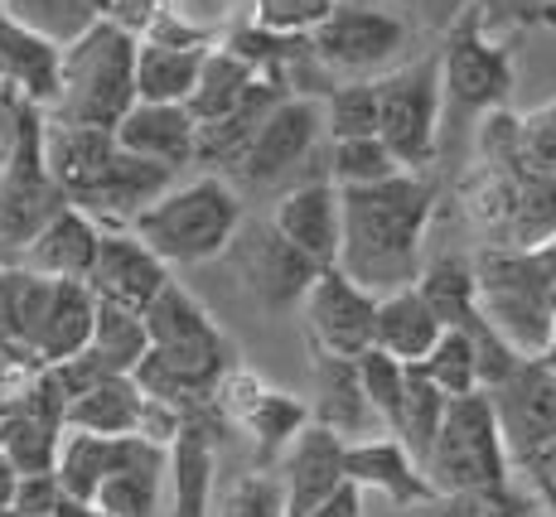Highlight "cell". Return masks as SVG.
I'll list each match as a JSON object with an SVG mask.
<instances>
[{
    "mask_svg": "<svg viewBox=\"0 0 556 517\" xmlns=\"http://www.w3.org/2000/svg\"><path fill=\"white\" fill-rule=\"evenodd\" d=\"M435 185L426 169H397L378 185L339 189V256L334 266L372 295L416 286Z\"/></svg>",
    "mask_w": 556,
    "mask_h": 517,
    "instance_id": "cell-1",
    "label": "cell"
},
{
    "mask_svg": "<svg viewBox=\"0 0 556 517\" xmlns=\"http://www.w3.org/2000/svg\"><path fill=\"white\" fill-rule=\"evenodd\" d=\"M479 160L508 179V242L542 247L556 237V102L528 116H513L504 106L475 122Z\"/></svg>",
    "mask_w": 556,
    "mask_h": 517,
    "instance_id": "cell-2",
    "label": "cell"
},
{
    "mask_svg": "<svg viewBox=\"0 0 556 517\" xmlns=\"http://www.w3.org/2000/svg\"><path fill=\"white\" fill-rule=\"evenodd\" d=\"M242 228V199L223 175H199L189 185H169L155 203L131 218V232L165 266H199L228 252L232 232Z\"/></svg>",
    "mask_w": 556,
    "mask_h": 517,
    "instance_id": "cell-3",
    "label": "cell"
},
{
    "mask_svg": "<svg viewBox=\"0 0 556 517\" xmlns=\"http://www.w3.org/2000/svg\"><path fill=\"white\" fill-rule=\"evenodd\" d=\"M136 102V35L116 20H98L59 53V92L45 112L53 122L106 126L112 131Z\"/></svg>",
    "mask_w": 556,
    "mask_h": 517,
    "instance_id": "cell-4",
    "label": "cell"
},
{
    "mask_svg": "<svg viewBox=\"0 0 556 517\" xmlns=\"http://www.w3.org/2000/svg\"><path fill=\"white\" fill-rule=\"evenodd\" d=\"M475 305L518 353H538L556 325V272L542 247H498L475 262Z\"/></svg>",
    "mask_w": 556,
    "mask_h": 517,
    "instance_id": "cell-5",
    "label": "cell"
},
{
    "mask_svg": "<svg viewBox=\"0 0 556 517\" xmlns=\"http://www.w3.org/2000/svg\"><path fill=\"white\" fill-rule=\"evenodd\" d=\"M441 59V136L451 126H475L484 112L508 102L513 92V59L494 39V29L479 20L475 5H465L445 25V45L435 49Z\"/></svg>",
    "mask_w": 556,
    "mask_h": 517,
    "instance_id": "cell-6",
    "label": "cell"
},
{
    "mask_svg": "<svg viewBox=\"0 0 556 517\" xmlns=\"http://www.w3.org/2000/svg\"><path fill=\"white\" fill-rule=\"evenodd\" d=\"M421 474L435 499L484 489V483H508V450L504 436H498L489 392H465L445 402L441 430H435L431 450H426Z\"/></svg>",
    "mask_w": 556,
    "mask_h": 517,
    "instance_id": "cell-7",
    "label": "cell"
},
{
    "mask_svg": "<svg viewBox=\"0 0 556 517\" xmlns=\"http://www.w3.org/2000/svg\"><path fill=\"white\" fill-rule=\"evenodd\" d=\"M412 45V20L388 0H334L315 29L309 49L334 78H378Z\"/></svg>",
    "mask_w": 556,
    "mask_h": 517,
    "instance_id": "cell-8",
    "label": "cell"
},
{
    "mask_svg": "<svg viewBox=\"0 0 556 517\" xmlns=\"http://www.w3.org/2000/svg\"><path fill=\"white\" fill-rule=\"evenodd\" d=\"M378 141L402 169H431L441 155V59L421 53L378 73Z\"/></svg>",
    "mask_w": 556,
    "mask_h": 517,
    "instance_id": "cell-9",
    "label": "cell"
},
{
    "mask_svg": "<svg viewBox=\"0 0 556 517\" xmlns=\"http://www.w3.org/2000/svg\"><path fill=\"white\" fill-rule=\"evenodd\" d=\"M319 136H325V116H319V97H295L286 92L262 126L252 131L248 150L238 155L232 175L248 189H281L295 179V169L315 155Z\"/></svg>",
    "mask_w": 556,
    "mask_h": 517,
    "instance_id": "cell-10",
    "label": "cell"
},
{
    "mask_svg": "<svg viewBox=\"0 0 556 517\" xmlns=\"http://www.w3.org/2000/svg\"><path fill=\"white\" fill-rule=\"evenodd\" d=\"M484 392H489V406H494L508 459H528L556 440V373L538 353H522Z\"/></svg>",
    "mask_w": 556,
    "mask_h": 517,
    "instance_id": "cell-11",
    "label": "cell"
},
{
    "mask_svg": "<svg viewBox=\"0 0 556 517\" xmlns=\"http://www.w3.org/2000/svg\"><path fill=\"white\" fill-rule=\"evenodd\" d=\"M228 256H232V266H238L248 295L262 310H271V315L301 305L305 286L315 281V272H319L301 247L286 242V237L271 228V218L256 223V228L242 223V228L232 232V242H228Z\"/></svg>",
    "mask_w": 556,
    "mask_h": 517,
    "instance_id": "cell-12",
    "label": "cell"
},
{
    "mask_svg": "<svg viewBox=\"0 0 556 517\" xmlns=\"http://www.w3.org/2000/svg\"><path fill=\"white\" fill-rule=\"evenodd\" d=\"M301 310H305L315 349L339 353V358H358L372 343V310H378V295L363 290L358 281H349L339 266H319L315 281H309L301 295Z\"/></svg>",
    "mask_w": 556,
    "mask_h": 517,
    "instance_id": "cell-13",
    "label": "cell"
},
{
    "mask_svg": "<svg viewBox=\"0 0 556 517\" xmlns=\"http://www.w3.org/2000/svg\"><path fill=\"white\" fill-rule=\"evenodd\" d=\"M169 479V445H155L146 436H116V459L102 474L92 508L112 517H160Z\"/></svg>",
    "mask_w": 556,
    "mask_h": 517,
    "instance_id": "cell-14",
    "label": "cell"
},
{
    "mask_svg": "<svg viewBox=\"0 0 556 517\" xmlns=\"http://www.w3.org/2000/svg\"><path fill=\"white\" fill-rule=\"evenodd\" d=\"M175 179H179V169L155 165V160H141L116 146V155L106 160L102 175L73 199V209H83L98 228H131L136 213H141L146 203H155Z\"/></svg>",
    "mask_w": 556,
    "mask_h": 517,
    "instance_id": "cell-15",
    "label": "cell"
},
{
    "mask_svg": "<svg viewBox=\"0 0 556 517\" xmlns=\"http://www.w3.org/2000/svg\"><path fill=\"white\" fill-rule=\"evenodd\" d=\"M165 281H169V266L160 262L131 228H102L98 256H92V266H88L92 295L112 300V305H126V310H146Z\"/></svg>",
    "mask_w": 556,
    "mask_h": 517,
    "instance_id": "cell-16",
    "label": "cell"
},
{
    "mask_svg": "<svg viewBox=\"0 0 556 517\" xmlns=\"http://www.w3.org/2000/svg\"><path fill=\"white\" fill-rule=\"evenodd\" d=\"M271 228L295 242L315 266H334L339 256V185L329 175L286 185L271 209Z\"/></svg>",
    "mask_w": 556,
    "mask_h": 517,
    "instance_id": "cell-17",
    "label": "cell"
},
{
    "mask_svg": "<svg viewBox=\"0 0 556 517\" xmlns=\"http://www.w3.org/2000/svg\"><path fill=\"white\" fill-rule=\"evenodd\" d=\"M349 483L344 474V440L329 426L305 421L295 430V440L286 445L281 459V493H286V517H301L315 503H325L329 493Z\"/></svg>",
    "mask_w": 556,
    "mask_h": 517,
    "instance_id": "cell-18",
    "label": "cell"
},
{
    "mask_svg": "<svg viewBox=\"0 0 556 517\" xmlns=\"http://www.w3.org/2000/svg\"><path fill=\"white\" fill-rule=\"evenodd\" d=\"M344 474L358 493H378L382 503H431V483L421 465L402 450L397 436H368L344 445Z\"/></svg>",
    "mask_w": 556,
    "mask_h": 517,
    "instance_id": "cell-19",
    "label": "cell"
},
{
    "mask_svg": "<svg viewBox=\"0 0 556 517\" xmlns=\"http://www.w3.org/2000/svg\"><path fill=\"white\" fill-rule=\"evenodd\" d=\"M116 146L131 150L141 160H155V165L185 169L194 165V116L185 112V102H131L126 116L112 126Z\"/></svg>",
    "mask_w": 556,
    "mask_h": 517,
    "instance_id": "cell-20",
    "label": "cell"
},
{
    "mask_svg": "<svg viewBox=\"0 0 556 517\" xmlns=\"http://www.w3.org/2000/svg\"><path fill=\"white\" fill-rule=\"evenodd\" d=\"M213 396H223V406L252 430L262 459H271L276 450H286L295 440V430L305 426V406L295 402V396L276 392V387L256 382L248 373H223V382Z\"/></svg>",
    "mask_w": 556,
    "mask_h": 517,
    "instance_id": "cell-21",
    "label": "cell"
},
{
    "mask_svg": "<svg viewBox=\"0 0 556 517\" xmlns=\"http://www.w3.org/2000/svg\"><path fill=\"white\" fill-rule=\"evenodd\" d=\"M315 421L329 426L339 440H368V436H388L378 421V412L368 406L358 382L354 358H339V353L315 349Z\"/></svg>",
    "mask_w": 556,
    "mask_h": 517,
    "instance_id": "cell-22",
    "label": "cell"
},
{
    "mask_svg": "<svg viewBox=\"0 0 556 517\" xmlns=\"http://www.w3.org/2000/svg\"><path fill=\"white\" fill-rule=\"evenodd\" d=\"M98 237H102V228L88 213L63 203L20 252H25L29 272H39V276H53V281H88V266H92V256H98Z\"/></svg>",
    "mask_w": 556,
    "mask_h": 517,
    "instance_id": "cell-23",
    "label": "cell"
},
{
    "mask_svg": "<svg viewBox=\"0 0 556 517\" xmlns=\"http://www.w3.org/2000/svg\"><path fill=\"white\" fill-rule=\"evenodd\" d=\"M92 315H98V295L88 290V281H53L49 276V300H45V315L35 325V358L45 363H63L73 353L88 349L92 339Z\"/></svg>",
    "mask_w": 556,
    "mask_h": 517,
    "instance_id": "cell-24",
    "label": "cell"
},
{
    "mask_svg": "<svg viewBox=\"0 0 556 517\" xmlns=\"http://www.w3.org/2000/svg\"><path fill=\"white\" fill-rule=\"evenodd\" d=\"M441 319L435 310L421 300L416 286H402V290H388L378 295V310H372V349L392 353L397 363H416L426 358L435 339H441Z\"/></svg>",
    "mask_w": 556,
    "mask_h": 517,
    "instance_id": "cell-25",
    "label": "cell"
},
{
    "mask_svg": "<svg viewBox=\"0 0 556 517\" xmlns=\"http://www.w3.org/2000/svg\"><path fill=\"white\" fill-rule=\"evenodd\" d=\"M141 387L131 373H102L83 392L68 396L63 406V426L68 430H92V436H136L141 421Z\"/></svg>",
    "mask_w": 556,
    "mask_h": 517,
    "instance_id": "cell-26",
    "label": "cell"
},
{
    "mask_svg": "<svg viewBox=\"0 0 556 517\" xmlns=\"http://www.w3.org/2000/svg\"><path fill=\"white\" fill-rule=\"evenodd\" d=\"M169 483H175V513L169 517H213V436L199 406L185 412V426L169 440Z\"/></svg>",
    "mask_w": 556,
    "mask_h": 517,
    "instance_id": "cell-27",
    "label": "cell"
},
{
    "mask_svg": "<svg viewBox=\"0 0 556 517\" xmlns=\"http://www.w3.org/2000/svg\"><path fill=\"white\" fill-rule=\"evenodd\" d=\"M208 45H169L136 35V102H185L199 83Z\"/></svg>",
    "mask_w": 556,
    "mask_h": 517,
    "instance_id": "cell-28",
    "label": "cell"
},
{
    "mask_svg": "<svg viewBox=\"0 0 556 517\" xmlns=\"http://www.w3.org/2000/svg\"><path fill=\"white\" fill-rule=\"evenodd\" d=\"M59 53L63 49L45 45L39 35H29L15 20L0 15V88L49 106L53 92H59Z\"/></svg>",
    "mask_w": 556,
    "mask_h": 517,
    "instance_id": "cell-29",
    "label": "cell"
},
{
    "mask_svg": "<svg viewBox=\"0 0 556 517\" xmlns=\"http://www.w3.org/2000/svg\"><path fill=\"white\" fill-rule=\"evenodd\" d=\"M252 83H256V73L232 49H208L203 53L194 92L185 97V112L194 116V126H208V122H218V116H228L232 106L248 97Z\"/></svg>",
    "mask_w": 556,
    "mask_h": 517,
    "instance_id": "cell-30",
    "label": "cell"
},
{
    "mask_svg": "<svg viewBox=\"0 0 556 517\" xmlns=\"http://www.w3.org/2000/svg\"><path fill=\"white\" fill-rule=\"evenodd\" d=\"M116 459V436H92V430H68L63 426L59 436V455H53V479L68 499L92 503L102 474L112 469Z\"/></svg>",
    "mask_w": 556,
    "mask_h": 517,
    "instance_id": "cell-31",
    "label": "cell"
},
{
    "mask_svg": "<svg viewBox=\"0 0 556 517\" xmlns=\"http://www.w3.org/2000/svg\"><path fill=\"white\" fill-rule=\"evenodd\" d=\"M151 339H146V319L141 310L112 305V300H98V315H92V339L88 353L102 363L106 373H131L136 363L146 358Z\"/></svg>",
    "mask_w": 556,
    "mask_h": 517,
    "instance_id": "cell-32",
    "label": "cell"
},
{
    "mask_svg": "<svg viewBox=\"0 0 556 517\" xmlns=\"http://www.w3.org/2000/svg\"><path fill=\"white\" fill-rule=\"evenodd\" d=\"M0 15L15 20L20 29L39 35L53 49H68L73 39H83L102 20L88 0H0Z\"/></svg>",
    "mask_w": 556,
    "mask_h": 517,
    "instance_id": "cell-33",
    "label": "cell"
},
{
    "mask_svg": "<svg viewBox=\"0 0 556 517\" xmlns=\"http://www.w3.org/2000/svg\"><path fill=\"white\" fill-rule=\"evenodd\" d=\"M445 402H451V396H445L441 387L431 382V377H421L412 363H406V392H402V412H397V426H392V436L402 440V450L416 459V465L426 459L435 430H441Z\"/></svg>",
    "mask_w": 556,
    "mask_h": 517,
    "instance_id": "cell-34",
    "label": "cell"
},
{
    "mask_svg": "<svg viewBox=\"0 0 556 517\" xmlns=\"http://www.w3.org/2000/svg\"><path fill=\"white\" fill-rule=\"evenodd\" d=\"M319 116H325V136L344 141V136H378V83L349 78L334 83L319 97Z\"/></svg>",
    "mask_w": 556,
    "mask_h": 517,
    "instance_id": "cell-35",
    "label": "cell"
},
{
    "mask_svg": "<svg viewBox=\"0 0 556 517\" xmlns=\"http://www.w3.org/2000/svg\"><path fill=\"white\" fill-rule=\"evenodd\" d=\"M416 290H421V300L435 310V319H441L445 329H455L459 319L475 310V266L459 262V256H441V262L421 266Z\"/></svg>",
    "mask_w": 556,
    "mask_h": 517,
    "instance_id": "cell-36",
    "label": "cell"
},
{
    "mask_svg": "<svg viewBox=\"0 0 556 517\" xmlns=\"http://www.w3.org/2000/svg\"><path fill=\"white\" fill-rule=\"evenodd\" d=\"M397 155L378 141V136H344V141H329V169L339 189H358V185H378V179L397 175Z\"/></svg>",
    "mask_w": 556,
    "mask_h": 517,
    "instance_id": "cell-37",
    "label": "cell"
},
{
    "mask_svg": "<svg viewBox=\"0 0 556 517\" xmlns=\"http://www.w3.org/2000/svg\"><path fill=\"white\" fill-rule=\"evenodd\" d=\"M421 377H431L445 396H465V392H484L475 373V353H469V339L459 329H441V339L426 349V358L412 363Z\"/></svg>",
    "mask_w": 556,
    "mask_h": 517,
    "instance_id": "cell-38",
    "label": "cell"
},
{
    "mask_svg": "<svg viewBox=\"0 0 556 517\" xmlns=\"http://www.w3.org/2000/svg\"><path fill=\"white\" fill-rule=\"evenodd\" d=\"M358 368V382H363V396H368V406L378 412L382 430L392 436V426H397V412H402V392H406V363H397L392 353L382 349H363L354 358Z\"/></svg>",
    "mask_w": 556,
    "mask_h": 517,
    "instance_id": "cell-39",
    "label": "cell"
},
{
    "mask_svg": "<svg viewBox=\"0 0 556 517\" xmlns=\"http://www.w3.org/2000/svg\"><path fill=\"white\" fill-rule=\"evenodd\" d=\"M213 517H286L281 474H271V469H252V474H242V479L218 499Z\"/></svg>",
    "mask_w": 556,
    "mask_h": 517,
    "instance_id": "cell-40",
    "label": "cell"
},
{
    "mask_svg": "<svg viewBox=\"0 0 556 517\" xmlns=\"http://www.w3.org/2000/svg\"><path fill=\"white\" fill-rule=\"evenodd\" d=\"M445 517H522L528 503L513 493V483H484V489H465L441 499Z\"/></svg>",
    "mask_w": 556,
    "mask_h": 517,
    "instance_id": "cell-41",
    "label": "cell"
},
{
    "mask_svg": "<svg viewBox=\"0 0 556 517\" xmlns=\"http://www.w3.org/2000/svg\"><path fill=\"white\" fill-rule=\"evenodd\" d=\"M334 0H256V25L276 35H309Z\"/></svg>",
    "mask_w": 556,
    "mask_h": 517,
    "instance_id": "cell-42",
    "label": "cell"
},
{
    "mask_svg": "<svg viewBox=\"0 0 556 517\" xmlns=\"http://www.w3.org/2000/svg\"><path fill=\"white\" fill-rule=\"evenodd\" d=\"M63 499L59 479L49 474H15V493H10V517H39V513H53Z\"/></svg>",
    "mask_w": 556,
    "mask_h": 517,
    "instance_id": "cell-43",
    "label": "cell"
},
{
    "mask_svg": "<svg viewBox=\"0 0 556 517\" xmlns=\"http://www.w3.org/2000/svg\"><path fill=\"white\" fill-rule=\"evenodd\" d=\"M301 517H363V493L354 483H339L325 503H315V508L301 513Z\"/></svg>",
    "mask_w": 556,
    "mask_h": 517,
    "instance_id": "cell-44",
    "label": "cell"
},
{
    "mask_svg": "<svg viewBox=\"0 0 556 517\" xmlns=\"http://www.w3.org/2000/svg\"><path fill=\"white\" fill-rule=\"evenodd\" d=\"M392 517H445V513L441 499H431V503H392Z\"/></svg>",
    "mask_w": 556,
    "mask_h": 517,
    "instance_id": "cell-45",
    "label": "cell"
},
{
    "mask_svg": "<svg viewBox=\"0 0 556 517\" xmlns=\"http://www.w3.org/2000/svg\"><path fill=\"white\" fill-rule=\"evenodd\" d=\"M10 493H15V469H10V459L0 455V508H10Z\"/></svg>",
    "mask_w": 556,
    "mask_h": 517,
    "instance_id": "cell-46",
    "label": "cell"
},
{
    "mask_svg": "<svg viewBox=\"0 0 556 517\" xmlns=\"http://www.w3.org/2000/svg\"><path fill=\"white\" fill-rule=\"evenodd\" d=\"M538 358H542V363H547V368L556 373V325H552V333H547V343H542V349H538Z\"/></svg>",
    "mask_w": 556,
    "mask_h": 517,
    "instance_id": "cell-47",
    "label": "cell"
},
{
    "mask_svg": "<svg viewBox=\"0 0 556 517\" xmlns=\"http://www.w3.org/2000/svg\"><path fill=\"white\" fill-rule=\"evenodd\" d=\"M92 10H98V15H106V10H112V0H88Z\"/></svg>",
    "mask_w": 556,
    "mask_h": 517,
    "instance_id": "cell-48",
    "label": "cell"
},
{
    "mask_svg": "<svg viewBox=\"0 0 556 517\" xmlns=\"http://www.w3.org/2000/svg\"><path fill=\"white\" fill-rule=\"evenodd\" d=\"M388 5H397V10H416V0H388Z\"/></svg>",
    "mask_w": 556,
    "mask_h": 517,
    "instance_id": "cell-49",
    "label": "cell"
},
{
    "mask_svg": "<svg viewBox=\"0 0 556 517\" xmlns=\"http://www.w3.org/2000/svg\"><path fill=\"white\" fill-rule=\"evenodd\" d=\"M39 517H59V513H39Z\"/></svg>",
    "mask_w": 556,
    "mask_h": 517,
    "instance_id": "cell-50",
    "label": "cell"
},
{
    "mask_svg": "<svg viewBox=\"0 0 556 517\" xmlns=\"http://www.w3.org/2000/svg\"><path fill=\"white\" fill-rule=\"evenodd\" d=\"M552 20H556V0H552Z\"/></svg>",
    "mask_w": 556,
    "mask_h": 517,
    "instance_id": "cell-51",
    "label": "cell"
},
{
    "mask_svg": "<svg viewBox=\"0 0 556 517\" xmlns=\"http://www.w3.org/2000/svg\"><path fill=\"white\" fill-rule=\"evenodd\" d=\"M522 517H538V513H522Z\"/></svg>",
    "mask_w": 556,
    "mask_h": 517,
    "instance_id": "cell-52",
    "label": "cell"
}]
</instances>
